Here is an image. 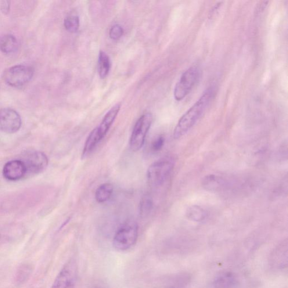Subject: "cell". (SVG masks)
Instances as JSON below:
<instances>
[{"mask_svg":"<svg viewBox=\"0 0 288 288\" xmlns=\"http://www.w3.org/2000/svg\"><path fill=\"white\" fill-rule=\"evenodd\" d=\"M216 88L211 86L195 104L180 119L174 131V138L179 139L184 136L206 112L215 98Z\"/></svg>","mask_w":288,"mask_h":288,"instance_id":"1","label":"cell"},{"mask_svg":"<svg viewBox=\"0 0 288 288\" xmlns=\"http://www.w3.org/2000/svg\"><path fill=\"white\" fill-rule=\"evenodd\" d=\"M174 165V160L170 157L162 158L154 162L147 171V180L149 185L154 187L163 185L170 175Z\"/></svg>","mask_w":288,"mask_h":288,"instance_id":"2","label":"cell"},{"mask_svg":"<svg viewBox=\"0 0 288 288\" xmlns=\"http://www.w3.org/2000/svg\"><path fill=\"white\" fill-rule=\"evenodd\" d=\"M139 228L134 221H128L122 225L115 234L113 245L118 251L130 249L136 243L138 237Z\"/></svg>","mask_w":288,"mask_h":288,"instance_id":"3","label":"cell"},{"mask_svg":"<svg viewBox=\"0 0 288 288\" xmlns=\"http://www.w3.org/2000/svg\"><path fill=\"white\" fill-rule=\"evenodd\" d=\"M200 72L197 67H190L176 84L174 92L176 100L181 101L188 96L199 80Z\"/></svg>","mask_w":288,"mask_h":288,"instance_id":"4","label":"cell"},{"mask_svg":"<svg viewBox=\"0 0 288 288\" xmlns=\"http://www.w3.org/2000/svg\"><path fill=\"white\" fill-rule=\"evenodd\" d=\"M34 72L33 67L26 65H16L6 71L3 78L6 84L11 87L19 88L32 80Z\"/></svg>","mask_w":288,"mask_h":288,"instance_id":"5","label":"cell"},{"mask_svg":"<svg viewBox=\"0 0 288 288\" xmlns=\"http://www.w3.org/2000/svg\"><path fill=\"white\" fill-rule=\"evenodd\" d=\"M153 119L152 114L147 113L143 114L136 122L129 140V146L132 150L137 152L142 148Z\"/></svg>","mask_w":288,"mask_h":288,"instance_id":"6","label":"cell"},{"mask_svg":"<svg viewBox=\"0 0 288 288\" xmlns=\"http://www.w3.org/2000/svg\"><path fill=\"white\" fill-rule=\"evenodd\" d=\"M21 118L17 111L11 108L0 110V131L6 134H14L19 130Z\"/></svg>","mask_w":288,"mask_h":288,"instance_id":"7","label":"cell"},{"mask_svg":"<svg viewBox=\"0 0 288 288\" xmlns=\"http://www.w3.org/2000/svg\"><path fill=\"white\" fill-rule=\"evenodd\" d=\"M77 270L76 264L73 260L68 261L56 276L51 288H74Z\"/></svg>","mask_w":288,"mask_h":288,"instance_id":"8","label":"cell"},{"mask_svg":"<svg viewBox=\"0 0 288 288\" xmlns=\"http://www.w3.org/2000/svg\"><path fill=\"white\" fill-rule=\"evenodd\" d=\"M27 168V174H38L44 172L49 164L46 155L40 151H32L22 161Z\"/></svg>","mask_w":288,"mask_h":288,"instance_id":"9","label":"cell"},{"mask_svg":"<svg viewBox=\"0 0 288 288\" xmlns=\"http://www.w3.org/2000/svg\"><path fill=\"white\" fill-rule=\"evenodd\" d=\"M27 174L26 165L21 160H12L7 162L3 168V178L8 181H18L24 178Z\"/></svg>","mask_w":288,"mask_h":288,"instance_id":"10","label":"cell"},{"mask_svg":"<svg viewBox=\"0 0 288 288\" xmlns=\"http://www.w3.org/2000/svg\"><path fill=\"white\" fill-rule=\"evenodd\" d=\"M270 264L273 268L284 269L288 266V242L283 241L273 250L270 256Z\"/></svg>","mask_w":288,"mask_h":288,"instance_id":"11","label":"cell"},{"mask_svg":"<svg viewBox=\"0 0 288 288\" xmlns=\"http://www.w3.org/2000/svg\"><path fill=\"white\" fill-rule=\"evenodd\" d=\"M120 109L121 104H117L116 105L114 106L108 111L100 125L98 127H97L99 134L102 139L105 137L108 132L109 131L111 125H112L115 120H116Z\"/></svg>","mask_w":288,"mask_h":288,"instance_id":"12","label":"cell"},{"mask_svg":"<svg viewBox=\"0 0 288 288\" xmlns=\"http://www.w3.org/2000/svg\"><path fill=\"white\" fill-rule=\"evenodd\" d=\"M103 139L100 136L98 129L96 127L90 132V134L86 139L84 149H83L82 158L83 160L88 157L93 151L96 148L97 145Z\"/></svg>","mask_w":288,"mask_h":288,"instance_id":"13","label":"cell"},{"mask_svg":"<svg viewBox=\"0 0 288 288\" xmlns=\"http://www.w3.org/2000/svg\"><path fill=\"white\" fill-rule=\"evenodd\" d=\"M237 283V279L234 273L224 272L216 277L214 286L215 288H234Z\"/></svg>","mask_w":288,"mask_h":288,"instance_id":"14","label":"cell"},{"mask_svg":"<svg viewBox=\"0 0 288 288\" xmlns=\"http://www.w3.org/2000/svg\"><path fill=\"white\" fill-rule=\"evenodd\" d=\"M224 180L215 175L206 176L202 181L203 188L210 192H218L224 188Z\"/></svg>","mask_w":288,"mask_h":288,"instance_id":"15","label":"cell"},{"mask_svg":"<svg viewBox=\"0 0 288 288\" xmlns=\"http://www.w3.org/2000/svg\"><path fill=\"white\" fill-rule=\"evenodd\" d=\"M18 41L15 36L8 34L0 38V51L9 54L15 53L18 48Z\"/></svg>","mask_w":288,"mask_h":288,"instance_id":"16","label":"cell"},{"mask_svg":"<svg viewBox=\"0 0 288 288\" xmlns=\"http://www.w3.org/2000/svg\"><path fill=\"white\" fill-rule=\"evenodd\" d=\"M186 217L191 221L201 222L207 217V213L203 208L197 205H193L187 209Z\"/></svg>","mask_w":288,"mask_h":288,"instance_id":"17","label":"cell"},{"mask_svg":"<svg viewBox=\"0 0 288 288\" xmlns=\"http://www.w3.org/2000/svg\"><path fill=\"white\" fill-rule=\"evenodd\" d=\"M114 187L110 183H104L96 189L95 199L99 203L106 202L109 200L113 193Z\"/></svg>","mask_w":288,"mask_h":288,"instance_id":"18","label":"cell"},{"mask_svg":"<svg viewBox=\"0 0 288 288\" xmlns=\"http://www.w3.org/2000/svg\"><path fill=\"white\" fill-rule=\"evenodd\" d=\"M110 69V62L109 56L103 51L99 53L98 60V71L100 78L104 79L107 77Z\"/></svg>","mask_w":288,"mask_h":288,"instance_id":"19","label":"cell"},{"mask_svg":"<svg viewBox=\"0 0 288 288\" xmlns=\"http://www.w3.org/2000/svg\"><path fill=\"white\" fill-rule=\"evenodd\" d=\"M64 26L66 30L71 33L76 32L80 27V19L76 15L68 16L64 19Z\"/></svg>","mask_w":288,"mask_h":288,"instance_id":"20","label":"cell"},{"mask_svg":"<svg viewBox=\"0 0 288 288\" xmlns=\"http://www.w3.org/2000/svg\"><path fill=\"white\" fill-rule=\"evenodd\" d=\"M153 207L152 198L149 196L144 197L140 202L139 212L140 216L146 217L149 215Z\"/></svg>","mask_w":288,"mask_h":288,"instance_id":"21","label":"cell"},{"mask_svg":"<svg viewBox=\"0 0 288 288\" xmlns=\"http://www.w3.org/2000/svg\"><path fill=\"white\" fill-rule=\"evenodd\" d=\"M32 271L31 266L28 265L21 266L18 270L17 274V280L19 283L22 284L26 282L31 275Z\"/></svg>","mask_w":288,"mask_h":288,"instance_id":"22","label":"cell"},{"mask_svg":"<svg viewBox=\"0 0 288 288\" xmlns=\"http://www.w3.org/2000/svg\"><path fill=\"white\" fill-rule=\"evenodd\" d=\"M124 29L119 24H115L111 28L109 36L113 40H118L124 35Z\"/></svg>","mask_w":288,"mask_h":288,"instance_id":"23","label":"cell"},{"mask_svg":"<svg viewBox=\"0 0 288 288\" xmlns=\"http://www.w3.org/2000/svg\"><path fill=\"white\" fill-rule=\"evenodd\" d=\"M165 142V139L163 136H158L156 139H155L151 145V149L153 152H158L162 149L163 147Z\"/></svg>","mask_w":288,"mask_h":288,"instance_id":"24","label":"cell"},{"mask_svg":"<svg viewBox=\"0 0 288 288\" xmlns=\"http://www.w3.org/2000/svg\"><path fill=\"white\" fill-rule=\"evenodd\" d=\"M10 1H2L0 2V10L3 14H8L10 12Z\"/></svg>","mask_w":288,"mask_h":288,"instance_id":"25","label":"cell"},{"mask_svg":"<svg viewBox=\"0 0 288 288\" xmlns=\"http://www.w3.org/2000/svg\"><path fill=\"white\" fill-rule=\"evenodd\" d=\"M181 288L178 287H176V286H170V287H167L166 288Z\"/></svg>","mask_w":288,"mask_h":288,"instance_id":"26","label":"cell"}]
</instances>
